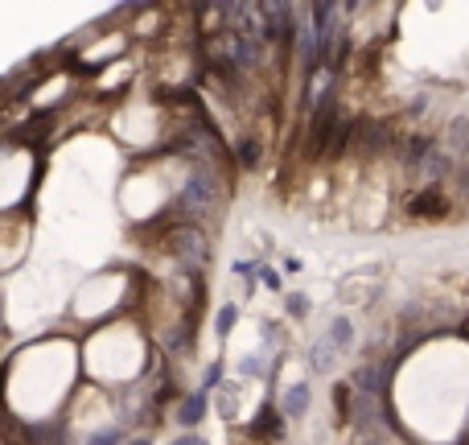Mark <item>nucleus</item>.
Here are the masks:
<instances>
[{"instance_id":"obj_1","label":"nucleus","mask_w":469,"mask_h":445,"mask_svg":"<svg viewBox=\"0 0 469 445\" xmlns=\"http://www.w3.org/2000/svg\"><path fill=\"white\" fill-rule=\"evenodd\" d=\"M218 178L206 173V169H194V178H189L186 186H182V198H177V211L182 214H194V219H202L206 211L218 207Z\"/></svg>"},{"instance_id":"obj_2","label":"nucleus","mask_w":469,"mask_h":445,"mask_svg":"<svg viewBox=\"0 0 469 445\" xmlns=\"http://www.w3.org/2000/svg\"><path fill=\"white\" fill-rule=\"evenodd\" d=\"M169 243H173V252L182 260H194V264H202L206 252H210V243H206V235L198 231L194 223H177L173 231H169Z\"/></svg>"},{"instance_id":"obj_3","label":"nucleus","mask_w":469,"mask_h":445,"mask_svg":"<svg viewBox=\"0 0 469 445\" xmlns=\"http://www.w3.org/2000/svg\"><path fill=\"white\" fill-rule=\"evenodd\" d=\"M445 211H449V198L441 186L424 190V194H416V198L408 202V214H412V219H441Z\"/></svg>"},{"instance_id":"obj_4","label":"nucleus","mask_w":469,"mask_h":445,"mask_svg":"<svg viewBox=\"0 0 469 445\" xmlns=\"http://www.w3.org/2000/svg\"><path fill=\"white\" fill-rule=\"evenodd\" d=\"M210 412V392H189V396H182V404H177V424H186V429H194V424H202V417Z\"/></svg>"},{"instance_id":"obj_5","label":"nucleus","mask_w":469,"mask_h":445,"mask_svg":"<svg viewBox=\"0 0 469 445\" xmlns=\"http://www.w3.org/2000/svg\"><path fill=\"white\" fill-rule=\"evenodd\" d=\"M280 433H284V417H280V408L268 400V404L256 412V421H251V437H259V441H272V437H280Z\"/></svg>"},{"instance_id":"obj_6","label":"nucleus","mask_w":469,"mask_h":445,"mask_svg":"<svg viewBox=\"0 0 469 445\" xmlns=\"http://www.w3.org/2000/svg\"><path fill=\"white\" fill-rule=\"evenodd\" d=\"M305 412H309V383L284 388V396H280V417L284 421H297V417H305Z\"/></svg>"},{"instance_id":"obj_7","label":"nucleus","mask_w":469,"mask_h":445,"mask_svg":"<svg viewBox=\"0 0 469 445\" xmlns=\"http://www.w3.org/2000/svg\"><path fill=\"white\" fill-rule=\"evenodd\" d=\"M326 342L333 347V351H346L354 342V326H350V318H333L329 322V330H326Z\"/></svg>"},{"instance_id":"obj_8","label":"nucleus","mask_w":469,"mask_h":445,"mask_svg":"<svg viewBox=\"0 0 469 445\" xmlns=\"http://www.w3.org/2000/svg\"><path fill=\"white\" fill-rule=\"evenodd\" d=\"M333 347H329L326 338H317V342H313V351H309V367H313V371L317 375H326V371H333Z\"/></svg>"},{"instance_id":"obj_9","label":"nucleus","mask_w":469,"mask_h":445,"mask_svg":"<svg viewBox=\"0 0 469 445\" xmlns=\"http://www.w3.org/2000/svg\"><path fill=\"white\" fill-rule=\"evenodd\" d=\"M259 161H263V144H259V137H243V141H239V165H243V169H256Z\"/></svg>"},{"instance_id":"obj_10","label":"nucleus","mask_w":469,"mask_h":445,"mask_svg":"<svg viewBox=\"0 0 469 445\" xmlns=\"http://www.w3.org/2000/svg\"><path fill=\"white\" fill-rule=\"evenodd\" d=\"M218 412H222V421H234V417H239V388H234V383H222V388H218Z\"/></svg>"},{"instance_id":"obj_11","label":"nucleus","mask_w":469,"mask_h":445,"mask_svg":"<svg viewBox=\"0 0 469 445\" xmlns=\"http://www.w3.org/2000/svg\"><path fill=\"white\" fill-rule=\"evenodd\" d=\"M276 367H280V363H276ZM276 367H272V363L263 359V354H247V359L239 363V371L247 375V379H263V375H272Z\"/></svg>"},{"instance_id":"obj_12","label":"nucleus","mask_w":469,"mask_h":445,"mask_svg":"<svg viewBox=\"0 0 469 445\" xmlns=\"http://www.w3.org/2000/svg\"><path fill=\"white\" fill-rule=\"evenodd\" d=\"M234 318H239V305H222V309L214 313V334L227 338V334L234 330Z\"/></svg>"},{"instance_id":"obj_13","label":"nucleus","mask_w":469,"mask_h":445,"mask_svg":"<svg viewBox=\"0 0 469 445\" xmlns=\"http://www.w3.org/2000/svg\"><path fill=\"white\" fill-rule=\"evenodd\" d=\"M350 383H338V388H333V408H338V417H342V421H346V417H350Z\"/></svg>"},{"instance_id":"obj_14","label":"nucleus","mask_w":469,"mask_h":445,"mask_svg":"<svg viewBox=\"0 0 469 445\" xmlns=\"http://www.w3.org/2000/svg\"><path fill=\"white\" fill-rule=\"evenodd\" d=\"M284 309H288L292 318H305L309 313V297L305 293H288V297H284Z\"/></svg>"},{"instance_id":"obj_15","label":"nucleus","mask_w":469,"mask_h":445,"mask_svg":"<svg viewBox=\"0 0 469 445\" xmlns=\"http://www.w3.org/2000/svg\"><path fill=\"white\" fill-rule=\"evenodd\" d=\"M218 383H222V363H210L206 375H202V392H210V388H218Z\"/></svg>"},{"instance_id":"obj_16","label":"nucleus","mask_w":469,"mask_h":445,"mask_svg":"<svg viewBox=\"0 0 469 445\" xmlns=\"http://www.w3.org/2000/svg\"><path fill=\"white\" fill-rule=\"evenodd\" d=\"M87 445H119V429H99Z\"/></svg>"},{"instance_id":"obj_17","label":"nucleus","mask_w":469,"mask_h":445,"mask_svg":"<svg viewBox=\"0 0 469 445\" xmlns=\"http://www.w3.org/2000/svg\"><path fill=\"white\" fill-rule=\"evenodd\" d=\"M259 277H263L268 289H280V272H276V268H263V264H259Z\"/></svg>"},{"instance_id":"obj_18","label":"nucleus","mask_w":469,"mask_h":445,"mask_svg":"<svg viewBox=\"0 0 469 445\" xmlns=\"http://www.w3.org/2000/svg\"><path fill=\"white\" fill-rule=\"evenodd\" d=\"M173 445H206V441H202L198 433H186V437H177V441H173Z\"/></svg>"},{"instance_id":"obj_19","label":"nucleus","mask_w":469,"mask_h":445,"mask_svg":"<svg viewBox=\"0 0 469 445\" xmlns=\"http://www.w3.org/2000/svg\"><path fill=\"white\" fill-rule=\"evenodd\" d=\"M284 272H301V260H297V256H284Z\"/></svg>"},{"instance_id":"obj_20","label":"nucleus","mask_w":469,"mask_h":445,"mask_svg":"<svg viewBox=\"0 0 469 445\" xmlns=\"http://www.w3.org/2000/svg\"><path fill=\"white\" fill-rule=\"evenodd\" d=\"M128 445H153V437H132Z\"/></svg>"}]
</instances>
